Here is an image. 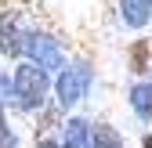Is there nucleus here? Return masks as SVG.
I'll list each match as a JSON object with an SVG mask.
<instances>
[{"mask_svg":"<svg viewBox=\"0 0 152 148\" xmlns=\"http://www.w3.org/2000/svg\"><path fill=\"white\" fill-rule=\"evenodd\" d=\"M11 87H15L18 101H22L26 108L40 105V101H44V94H47L44 69H36V65H18V69H15V80H11Z\"/></svg>","mask_w":152,"mask_h":148,"instance_id":"f257e3e1","label":"nucleus"},{"mask_svg":"<svg viewBox=\"0 0 152 148\" xmlns=\"http://www.w3.org/2000/svg\"><path fill=\"white\" fill-rule=\"evenodd\" d=\"M22 51H29V58L36 62V69H62V51L58 44L44 33H26Z\"/></svg>","mask_w":152,"mask_h":148,"instance_id":"f03ea898","label":"nucleus"},{"mask_svg":"<svg viewBox=\"0 0 152 148\" xmlns=\"http://www.w3.org/2000/svg\"><path fill=\"white\" fill-rule=\"evenodd\" d=\"M87 83H91V69H87V65H72V69H65L62 80H58V101H62V105H76V101L83 98Z\"/></svg>","mask_w":152,"mask_h":148,"instance_id":"7ed1b4c3","label":"nucleus"},{"mask_svg":"<svg viewBox=\"0 0 152 148\" xmlns=\"http://www.w3.org/2000/svg\"><path fill=\"white\" fill-rule=\"evenodd\" d=\"M22 40L26 36L18 33V11L4 7V15H0V51L4 54H18L22 51Z\"/></svg>","mask_w":152,"mask_h":148,"instance_id":"20e7f679","label":"nucleus"},{"mask_svg":"<svg viewBox=\"0 0 152 148\" xmlns=\"http://www.w3.org/2000/svg\"><path fill=\"white\" fill-rule=\"evenodd\" d=\"M120 15H123L127 25L141 29L148 18H152V0H120Z\"/></svg>","mask_w":152,"mask_h":148,"instance_id":"39448f33","label":"nucleus"},{"mask_svg":"<svg viewBox=\"0 0 152 148\" xmlns=\"http://www.w3.org/2000/svg\"><path fill=\"white\" fill-rule=\"evenodd\" d=\"M65 148H91V141H87V123L83 119H72V123H65Z\"/></svg>","mask_w":152,"mask_h":148,"instance_id":"423d86ee","label":"nucleus"},{"mask_svg":"<svg viewBox=\"0 0 152 148\" xmlns=\"http://www.w3.org/2000/svg\"><path fill=\"white\" fill-rule=\"evenodd\" d=\"M94 148H123V141L112 126H94Z\"/></svg>","mask_w":152,"mask_h":148,"instance_id":"0eeeda50","label":"nucleus"},{"mask_svg":"<svg viewBox=\"0 0 152 148\" xmlns=\"http://www.w3.org/2000/svg\"><path fill=\"white\" fill-rule=\"evenodd\" d=\"M148 51H152V47H148L145 40H138L134 47H130V65H134V72H145V69H148Z\"/></svg>","mask_w":152,"mask_h":148,"instance_id":"6e6552de","label":"nucleus"},{"mask_svg":"<svg viewBox=\"0 0 152 148\" xmlns=\"http://www.w3.org/2000/svg\"><path fill=\"white\" fill-rule=\"evenodd\" d=\"M148 98H152L148 87H134V108L138 112H148Z\"/></svg>","mask_w":152,"mask_h":148,"instance_id":"1a4fd4ad","label":"nucleus"},{"mask_svg":"<svg viewBox=\"0 0 152 148\" xmlns=\"http://www.w3.org/2000/svg\"><path fill=\"white\" fill-rule=\"evenodd\" d=\"M7 87H11V83H7V72H4V69H0V101H4V98H7Z\"/></svg>","mask_w":152,"mask_h":148,"instance_id":"9d476101","label":"nucleus"},{"mask_svg":"<svg viewBox=\"0 0 152 148\" xmlns=\"http://www.w3.org/2000/svg\"><path fill=\"white\" fill-rule=\"evenodd\" d=\"M145 148H152V141H145Z\"/></svg>","mask_w":152,"mask_h":148,"instance_id":"9b49d317","label":"nucleus"},{"mask_svg":"<svg viewBox=\"0 0 152 148\" xmlns=\"http://www.w3.org/2000/svg\"><path fill=\"white\" fill-rule=\"evenodd\" d=\"M0 130H4V123H0Z\"/></svg>","mask_w":152,"mask_h":148,"instance_id":"f8f14e48","label":"nucleus"},{"mask_svg":"<svg viewBox=\"0 0 152 148\" xmlns=\"http://www.w3.org/2000/svg\"><path fill=\"white\" fill-rule=\"evenodd\" d=\"M148 90H152V87H148Z\"/></svg>","mask_w":152,"mask_h":148,"instance_id":"ddd939ff","label":"nucleus"}]
</instances>
